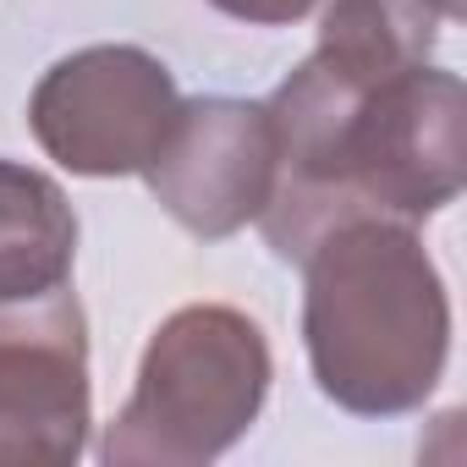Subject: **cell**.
<instances>
[{
	"instance_id": "8992f818",
	"label": "cell",
	"mask_w": 467,
	"mask_h": 467,
	"mask_svg": "<svg viewBox=\"0 0 467 467\" xmlns=\"http://www.w3.org/2000/svg\"><path fill=\"white\" fill-rule=\"evenodd\" d=\"M160 209L198 243L237 237L275 187V127L265 99H182L171 138L143 171Z\"/></svg>"
},
{
	"instance_id": "5b68a950",
	"label": "cell",
	"mask_w": 467,
	"mask_h": 467,
	"mask_svg": "<svg viewBox=\"0 0 467 467\" xmlns=\"http://www.w3.org/2000/svg\"><path fill=\"white\" fill-rule=\"evenodd\" d=\"M88 319L72 286L0 303V462H78L88 451Z\"/></svg>"
},
{
	"instance_id": "ba28073f",
	"label": "cell",
	"mask_w": 467,
	"mask_h": 467,
	"mask_svg": "<svg viewBox=\"0 0 467 467\" xmlns=\"http://www.w3.org/2000/svg\"><path fill=\"white\" fill-rule=\"evenodd\" d=\"M209 6L248 23V28H292L319 6V0H209Z\"/></svg>"
},
{
	"instance_id": "7a4b0ae2",
	"label": "cell",
	"mask_w": 467,
	"mask_h": 467,
	"mask_svg": "<svg viewBox=\"0 0 467 467\" xmlns=\"http://www.w3.org/2000/svg\"><path fill=\"white\" fill-rule=\"evenodd\" d=\"M303 265V347L314 385L352 418L418 412L451 358V297L407 220L330 225Z\"/></svg>"
},
{
	"instance_id": "9c48e42d",
	"label": "cell",
	"mask_w": 467,
	"mask_h": 467,
	"mask_svg": "<svg viewBox=\"0 0 467 467\" xmlns=\"http://www.w3.org/2000/svg\"><path fill=\"white\" fill-rule=\"evenodd\" d=\"M423 6H429L440 23H456V17H462V0H423Z\"/></svg>"
},
{
	"instance_id": "277c9868",
	"label": "cell",
	"mask_w": 467,
	"mask_h": 467,
	"mask_svg": "<svg viewBox=\"0 0 467 467\" xmlns=\"http://www.w3.org/2000/svg\"><path fill=\"white\" fill-rule=\"evenodd\" d=\"M182 110L176 78L143 45H88L61 56L34 99L28 127L39 149L72 176H143Z\"/></svg>"
},
{
	"instance_id": "3957f363",
	"label": "cell",
	"mask_w": 467,
	"mask_h": 467,
	"mask_svg": "<svg viewBox=\"0 0 467 467\" xmlns=\"http://www.w3.org/2000/svg\"><path fill=\"white\" fill-rule=\"evenodd\" d=\"M270 379V341L243 308L187 303L149 336L99 456L110 467H203L259 423Z\"/></svg>"
},
{
	"instance_id": "6da1fadb",
	"label": "cell",
	"mask_w": 467,
	"mask_h": 467,
	"mask_svg": "<svg viewBox=\"0 0 467 467\" xmlns=\"http://www.w3.org/2000/svg\"><path fill=\"white\" fill-rule=\"evenodd\" d=\"M440 17L423 0H330L314 56L265 99L275 187L265 243L297 265L330 225L429 220L467 176V105L456 72L429 67Z\"/></svg>"
},
{
	"instance_id": "52a82bcc",
	"label": "cell",
	"mask_w": 467,
	"mask_h": 467,
	"mask_svg": "<svg viewBox=\"0 0 467 467\" xmlns=\"http://www.w3.org/2000/svg\"><path fill=\"white\" fill-rule=\"evenodd\" d=\"M78 214L56 176L0 160V303L72 286Z\"/></svg>"
}]
</instances>
